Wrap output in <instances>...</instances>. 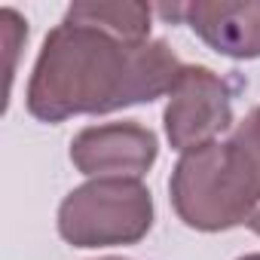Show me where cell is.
Segmentation results:
<instances>
[{"instance_id": "cell-1", "label": "cell", "mask_w": 260, "mask_h": 260, "mask_svg": "<svg viewBox=\"0 0 260 260\" xmlns=\"http://www.w3.org/2000/svg\"><path fill=\"white\" fill-rule=\"evenodd\" d=\"M150 16L147 4H71L34 61L28 113L61 122L169 95L184 64L166 40H150Z\"/></svg>"}, {"instance_id": "cell-2", "label": "cell", "mask_w": 260, "mask_h": 260, "mask_svg": "<svg viewBox=\"0 0 260 260\" xmlns=\"http://www.w3.org/2000/svg\"><path fill=\"white\" fill-rule=\"evenodd\" d=\"M153 193L141 178H92L58 205V236L74 248L135 245L153 226Z\"/></svg>"}, {"instance_id": "cell-3", "label": "cell", "mask_w": 260, "mask_h": 260, "mask_svg": "<svg viewBox=\"0 0 260 260\" xmlns=\"http://www.w3.org/2000/svg\"><path fill=\"white\" fill-rule=\"evenodd\" d=\"M166 138L172 150L190 153L217 141L233 125V95L226 83L205 64H184L166 104Z\"/></svg>"}, {"instance_id": "cell-4", "label": "cell", "mask_w": 260, "mask_h": 260, "mask_svg": "<svg viewBox=\"0 0 260 260\" xmlns=\"http://www.w3.org/2000/svg\"><path fill=\"white\" fill-rule=\"evenodd\" d=\"M159 156V141L141 122L86 125L71 141V162L89 178H141Z\"/></svg>"}, {"instance_id": "cell-5", "label": "cell", "mask_w": 260, "mask_h": 260, "mask_svg": "<svg viewBox=\"0 0 260 260\" xmlns=\"http://www.w3.org/2000/svg\"><path fill=\"white\" fill-rule=\"evenodd\" d=\"M159 13L166 19H184L217 55L236 61L260 58V0H196L159 7Z\"/></svg>"}, {"instance_id": "cell-6", "label": "cell", "mask_w": 260, "mask_h": 260, "mask_svg": "<svg viewBox=\"0 0 260 260\" xmlns=\"http://www.w3.org/2000/svg\"><path fill=\"white\" fill-rule=\"evenodd\" d=\"M223 156L230 166V175L236 178L245 202L257 211L260 202V107H254L223 141Z\"/></svg>"}, {"instance_id": "cell-7", "label": "cell", "mask_w": 260, "mask_h": 260, "mask_svg": "<svg viewBox=\"0 0 260 260\" xmlns=\"http://www.w3.org/2000/svg\"><path fill=\"white\" fill-rule=\"evenodd\" d=\"M248 226H251V230H254V233L260 236V208H257V211L251 214V220H248Z\"/></svg>"}, {"instance_id": "cell-8", "label": "cell", "mask_w": 260, "mask_h": 260, "mask_svg": "<svg viewBox=\"0 0 260 260\" xmlns=\"http://www.w3.org/2000/svg\"><path fill=\"white\" fill-rule=\"evenodd\" d=\"M239 260H260V254H245V257H239Z\"/></svg>"}, {"instance_id": "cell-9", "label": "cell", "mask_w": 260, "mask_h": 260, "mask_svg": "<svg viewBox=\"0 0 260 260\" xmlns=\"http://www.w3.org/2000/svg\"><path fill=\"white\" fill-rule=\"evenodd\" d=\"M98 260H125V257H98Z\"/></svg>"}]
</instances>
